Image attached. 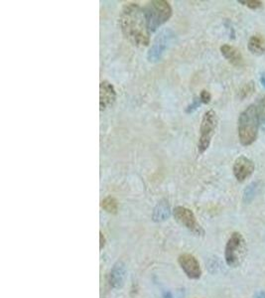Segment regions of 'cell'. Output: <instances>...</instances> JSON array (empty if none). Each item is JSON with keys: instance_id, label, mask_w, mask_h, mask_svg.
<instances>
[{"instance_id": "obj_1", "label": "cell", "mask_w": 265, "mask_h": 298, "mask_svg": "<svg viewBox=\"0 0 265 298\" xmlns=\"http://www.w3.org/2000/svg\"><path fill=\"white\" fill-rule=\"evenodd\" d=\"M119 26L124 37L137 47H147L150 43V31L141 8L137 3L123 6L119 15Z\"/></svg>"}, {"instance_id": "obj_2", "label": "cell", "mask_w": 265, "mask_h": 298, "mask_svg": "<svg viewBox=\"0 0 265 298\" xmlns=\"http://www.w3.org/2000/svg\"><path fill=\"white\" fill-rule=\"evenodd\" d=\"M259 123L260 121L255 105H248L239 114L237 129L239 142L242 145H251L256 140Z\"/></svg>"}, {"instance_id": "obj_3", "label": "cell", "mask_w": 265, "mask_h": 298, "mask_svg": "<svg viewBox=\"0 0 265 298\" xmlns=\"http://www.w3.org/2000/svg\"><path fill=\"white\" fill-rule=\"evenodd\" d=\"M143 12L148 30L152 33L171 18L172 7L165 0H153L143 7Z\"/></svg>"}, {"instance_id": "obj_4", "label": "cell", "mask_w": 265, "mask_h": 298, "mask_svg": "<svg viewBox=\"0 0 265 298\" xmlns=\"http://www.w3.org/2000/svg\"><path fill=\"white\" fill-rule=\"evenodd\" d=\"M248 254V245L241 234H232L225 249L226 263L231 267H237L244 263Z\"/></svg>"}, {"instance_id": "obj_5", "label": "cell", "mask_w": 265, "mask_h": 298, "mask_svg": "<svg viewBox=\"0 0 265 298\" xmlns=\"http://www.w3.org/2000/svg\"><path fill=\"white\" fill-rule=\"evenodd\" d=\"M217 125V117L215 110L210 109L205 112L200 125V137L198 141V151L204 153L211 145V141Z\"/></svg>"}, {"instance_id": "obj_6", "label": "cell", "mask_w": 265, "mask_h": 298, "mask_svg": "<svg viewBox=\"0 0 265 298\" xmlns=\"http://www.w3.org/2000/svg\"><path fill=\"white\" fill-rule=\"evenodd\" d=\"M173 215L177 222L187 228L193 234L197 236H203L205 234L203 228L198 223L196 216L192 210L186 207H182V206H178V207L174 209Z\"/></svg>"}, {"instance_id": "obj_7", "label": "cell", "mask_w": 265, "mask_h": 298, "mask_svg": "<svg viewBox=\"0 0 265 298\" xmlns=\"http://www.w3.org/2000/svg\"><path fill=\"white\" fill-rule=\"evenodd\" d=\"M173 33L170 29H165L160 32V34L156 37V39L154 40L151 48L148 52L147 58L149 62H157L158 60L161 59L162 55L164 54L165 50L168 47V44L172 38Z\"/></svg>"}, {"instance_id": "obj_8", "label": "cell", "mask_w": 265, "mask_h": 298, "mask_svg": "<svg viewBox=\"0 0 265 298\" xmlns=\"http://www.w3.org/2000/svg\"><path fill=\"white\" fill-rule=\"evenodd\" d=\"M255 169V165L251 159L245 155L238 156L233 163V174L238 182H244L249 178Z\"/></svg>"}, {"instance_id": "obj_9", "label": "cell", "mask_w": 265, "mask_h": 298, "mask_svg": "<svg viewBox=\"0 0 265 298\" xmlns=\"http://www.w3.org/2000/svg\"><path fill=\"white\" fill-rule=\"evenodd\" d=\"M178 263L187 277L192 280H199L202 276V269L198 260L189 254L181 255L178 259Z\"/></svg>"}, {"instance_id": "obj_10", "label": "cell", "mask_w": 265, "mask_h": 298, "mask_svg": "<svg viewBox=\"0 0 265 298\" xmlns=\"http://www.w3.org/2000/svg\"><path fill=\"white\" fill-rule=\"evenodd\" d=\"M116 100V90L112 83L102 81L99 85V109L100 111L112 106Z\"/></svg>"}, {"instance_id": "obj_11", "label": "cell", "mask_w": 265, "mask_h": 298, "mask_svg": "<svg viewBox=\"0 0 265 298\" xmlns=\"http://www.w3.org/2000/svg\"><path fill=\"white\" fill-rule=\"evenodd\" d=\"M220 53L233 66L235 67H241L244 65V57H242L241 53L233 46H231L229 44H224L220 47Z\"/></svg>"}, {"instance_id": "obj_12", "label": "cell", "mask_w": 265, "mask_h": 298, "mask_svg": "<svg viewBox=\"0 0 265 298\" xmlns=\"http://www.w3.org/2000/svg\"><path fill=\"white\" fill-rule=\"evenodd\" d=\"M248 49L253 55H262L265 53V38L261 34L252 35L248 43Z\"/></svg>"}, {"instance_id": "obj_13", "label": "cell", "mask_w": 265, "mask_h": 298, "mask_svg": "<svg viewBox=\"0 0 265 298\" xmlns=\"http://www.w3.org/2000/svg\"><path fill=\"white\" fill-rule=\"evenodd\" d=\"M263 188V182L262 181H254L245 189L244 191V202L246 204L251 203L254 198L260 193Z\"/></svg>"}, {"instance_id": "obj_14", "label": "cell", "mask_w": 265, "mask_h": 298, "mask_svg": "<svg viewBox=\"0 0 265 298\" xmlns=\"http://www.w3.org/2000/svg\"><path fill=\"white\" fill-rule=\"evenodd\" d=\"M101 208L110 214H116L118 210V203L116 198L108 196L101 201Z\"/></svg>"}, {"instance_id": "obj_15", "label": "cell", "mask_w": 265, "mask_h": 298, "mask_svg": "<svg viewBox=\"0 0 265 298\" xmlns=\"http://www.w3.org/2000/svg\"><path fill=\"white\" fill-rule=\"evenodd\" d=\"M123 278H124L123 267L120 265L119 266L116 265L112 274H110V283L116 287H119L123 283Z\"/></svg>"}, {"instance_id": "obj_16", "label": "cell", "mask_w": 265, "mask_h": 298, "mask_svg": "<svg viewBox=\"0 0 265 298\" xmlns=\"http://www.w3.org/2000/svg\"><path fill=\"white\" fill-rule=\"evenodd\" d=\"M254 90H255V85L252 81H250V82L245 84L244 86L240 88V89L238 90V93H237V97H238L239 100L244 101V100L249 98L254 93Z\"/></svg>"}, {"instance_id": "obj_17", "label": "cell", "mask_w": 265, "mask_h": 298, "mask_svg": "<svg viewBox=\"0 0 265 298\" xmlns=\"http://www.w3.org/2000/svg\"><path fill=\"white\" fill-rule=\"evenodd\" d=\"M157 208L159 209V211L155 209V212H154V215L158 214L157 216L154 217L155 220H164L166 217L169 216V208L166 204H159Z\"/></svg>"}, {"instance_id": "obj_18", "label": "cell", "mask_w": 265, "mask_h": 298, "mask_svg": "<svg viewBox=\"0 0 265 298\" xmlns=\"http://www.w3.org/2000/svg\"><path fill=\"white\" fill-rule=\"evenodd\" d=\"M238 3L242 4V5H246L247 7L250 8V9H258L262 6V1H260V0H238L237 1Z\"/></svg>"}, {"instance_id": "obj_19", "label": "cell", "mask_w": 265, "mask_h": 298, "mask_svg": "<svg viewBox=\"0 0 265 298\" xmlns=\"http://www.w3.org/2000/svg\"><path fill=\"white\" fill-rule=\"evenodd\" d=\"M256 108H257V113H258L260 123H265V97H263L258 102V104L256 105Z\"/></svg>"}, {"instance_id": "obj_20", "label": "cell", "mask_w": 265, "mask_h": 298, "mask_svg": "<svg viewBox=\"0 0 265 298\" xmlns=\"http://www.w3.org/2000/svg\"><path fill=\"white\" fill-rule=\"evenodd\" d=\"M201 104H202V102H201L200 98H195L193 100V103L190 105H188V107L186 108V112H188V113L193 112L194 110H196L199 106L201 105Z\"/></svg>"}, {"instance_id": "obj_21", "label": "cell", "mask_w": 265, "mask_h": 298, "mask_svg": "<svg viewBox=\"0 0 265 298\" xmlns=\"http://www.w3.org/2000/svg\"><path fill=\"white\" fill-rule=\"evenodd\" d=\"M200 100H201V102H202V104H209L210 102H211V99H212V96H211V94L209 93L208 90H206V89H204V90H202L201 91V94H200Z\"/></svg>"}, {"instance_id": "obj_22", "label": "cell", "mask_w": 265, "mask_h": 298, "mask_svg": "<svg viewBox=\"0 0 265 298\" xmlns=\"http://www.w3.org/2000/svg\"><path fill=\"white\" fill-rule=\"evenodd\" d=\"M99 244H100V245H99V247H100V249L104 246V245H105V239H104V236H103V234L100 232L99 233Z\"/></svg>"}, {"instance_id": "obj_23", "label": "cell", "mask_w": 265, "mask_h": 298, "mask_svg": "<svg viewBox=\"0 0 265 298\" xmlns=\"http://www.w3.org/2000/svg\"><path fill=\"white\" fill-rule=\"evenodd\" d=\"M254 298H265V292H264V291H258V292L255 294Z\"/></svg>"}, {"instance_id": "obj_24", "label": "cell", "mask_w": 265, "mask_h": 298, "mask_svg": "<svg viewBox=\"0 0 265 298\" xmlns=\"http://www.w3.org/2000/svg\"><path fill=\"white\" fill-rule=\"evenodd\" d=\"M260 83H261L262 87L265 88V73L261 74V76H260Z\"/></svg>"}]
</instances>
